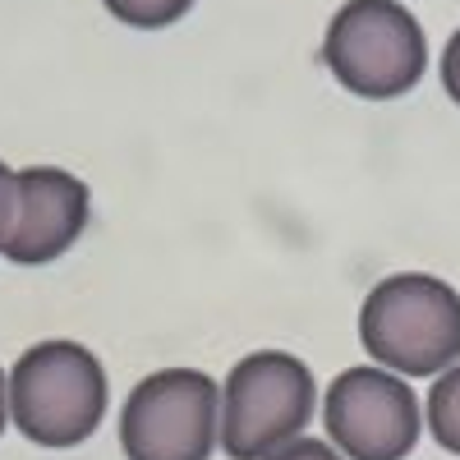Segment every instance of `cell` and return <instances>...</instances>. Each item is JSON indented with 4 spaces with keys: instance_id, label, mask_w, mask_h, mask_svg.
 Returning <instances> with one entry per match:
<instances>
[{
    "instance_id": "cell-8",
    "label": "cell",
    "mask_w": 460,
    "mask_h": 460,
    "mask_svg": "<svg viewBox=\"0 0 460 460\" xmlns=\"http://www.w3.org/2000/svg\"><path fill=\"white\" fill-rule=\"evenodd\" d=\"M429 433L438 438L442 451L460 456V359L438 373L429 392Z\"/></svg>"
},
{
    "instance_id": "cell-2",
    "label": "cell",
    "mask_w": 460,
    "mask_h": 460,
    "mask_svg": "<svg viewBox=\"0 0 460 460\" xmlns=\"http://www.w3.org/2000/svg\"><path fill=\"white\" fill-rule=\"evenodd\" d=\"M364 350L401 377H438L460 359V295L442 277H382L359 309Z\"/></svg>"
},
{
    "instance_id": "cell-7",
    "label": "cell",
    "mask_w": 460,
    "mask_h": 460,
    "mask_svg": "<svg viewBox=\"0 0 460 460\" xmlns=\"http://www.w3.org/2000/svg\"><path fill=\"white\" fill-rule=\"evenodd\" d=\"M93 217L88 184L65 166H23L14 171V221L5 253L19 267H47L84 240Z\"/></svg>"
},
{
    "instance_id": "cell-3",
    "label": "cell",
    "mask_w": 460,
    "mask_h": 460,
    "mask_svg": "<svg viewBox=\"0 0 460 460\" xmlns=\"http://www.w3.org/2000/svg\"><path fill=\"white\" fill-rule=\"evenodd\" d=\"M332 79L364 102H392L419 88L429 69V37L401 0H345L323 37Z\"/></svg>"
},
{
    "instance_id": "cell-4",
    "label": "cell",
    "mask_w": 460,
    "mask_h": 460,
    "mask_svg": "<svg viewBox=\"0 0 460 460\" xmlns=\"http://www.w3.org/2000/svg\"><path fill=\"white\" fill-rule=\"evenodd\" d=\"M318 382L290 350H253L226 373L221 387V451L226 460H262L299 438L314 419Z\"/></svg>"
},
{
    "instance_id": "cell-6",
    "label": "cell",
    "mask_w": 460,
    "mask_h": 460,
    "mask_svg": "<svg viewBox=\"0 0 460 460\" xmlns=\"http://www.w3.org/2000/svg\"><path fill=\"white\" fill-rule=\"evenodd\" d=\"M327 442L345 460H405L419 447V401L392 368H345L323 401Z\"/></svg>"
},
{
    "instance_id": "cell-5",
    "label": "cell",
    "mask_w": 460,
    "mask_h": 460,
    "mask_svg": "<svg viewBox=\"0 0 460 460\" xmlns=\"http://www.w3.org/2000/svg\"><path fill=\"white\" fill-rule=\"evenodd\" d=\"M221 442V387L199 368H157L120 410L125 460H212Z\"/></svg>"
},
{
    "instance_id": "cell-9",
    "label": "cell",
    "mask_w": 460,
    "mask_h": 460,
    "mask_svg": "<svg viewBox=\"0 0 460 460\" xmlns=\"http://www.w3.org/2000/svg\"><path fill=\"white\" fill-rule=\"evenodd\" d=\"M111 10V19H120L125 28H143V32H157V28H171L180 23L199 0H102Z\"/></svg>"
},
{
    "instance_id": "cell-1",
    "label": "cell",
    "mask_w": 460,
    "mask_h": 460,
    "mask_svg": "<svg viewBox=\"0 0 460 460\" xmlns=\"http://www.w3.org/2000/svg\"><path fill=\"white\" fill-rule=\"evenodd\" d=\"M106 368L79 341H37L10 368V424L47 451L88 442L106 419Z\"/></svg>"
},
{
    "instance_id": "cell-11",
    "label": "cell",
    "mask_w": 460,
    "mask_h": 460,
    "mask_svg": "<svg viewBox=\"0 0 460 460\" xmlns=\"http://www.w3.org/2000/svg\"><path fill=\"white\" fill-rule=\"evenodd\" d=\"M442 93L460 106V28L447 37V47H442Z\"/></svg>"
},
{
    "instance_id": "cell-10",
    "label": "cell",
    "mask_w": 460,
    "mask_h": 460,
    "mask_svg": "<svg viewBox=\"0 0 460 460\" xmlns=\"http://www.w3.org/2000/svg\"><path fill=\"white\" fill-rule=\"evenodd\" d=\"M262 460H345L332 442H323V438H290V442H281L272 456H262Z\"/></svg>"
},
{
    "instance_id": "cell-13",
    "label": "cell",
    "mask_w": 460,
    "mask_h": 460,
    "mask_svg": "<svg viewBox=\"0 0 460 460\" xmlns=\"http://www.w3.org/2000/svg\"><path fill=\"white\" fill-rule=\"evenodd\" d=\"M5 424H10V377L0 373V433H5Z\"/></svg>"
},
{
    "instance_id": "cell-12",
    "label": "cell",
    "mask_w": 460,
    "mask_h": 460,
    "mask_svg": "<svg viewBox=\"0 0 460 460\" xmlns=\"http://www.w3.org/2000/svg\"><path fill=\"white\" fill-rule=\"evenodd\" d=\"M10 221H14V171L0 162V249H5Z\"/></svg>"
}]
</instances>
